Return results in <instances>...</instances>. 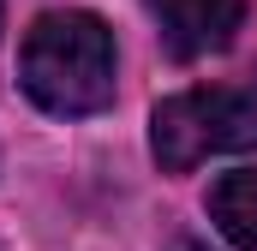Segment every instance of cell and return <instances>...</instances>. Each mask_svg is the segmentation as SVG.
<instances>
[{"label": "cell", "instance_id": "1", "mask_svg": "<svg viewBox=\"0 0 257 251\" xmlns=\"http://www.w3.org/2000/svg\"><path fill=\"white\" fill-rule=\"evenodd\" d=\"M18 78L48 114H96L114 102V30L96 12H48L24 36Z\"/></svg>", "mask_w": 257, "mask_h": 251}, {"label": "cell", "instance_id": "2", "mask_svg": "<svg viewBox=\"0 0 257 251\" xmlns=\"http://www.w3.org/2000/svg\"><path fill=\"white\" fill-rule=\"evenodd\" d=\"M150 144L156 162L174 174L227 150H257V72H245L239 84H203L168 96L150 120Z\"/></svg>", "mask_w": 257, "mask_h": 251}, {"label": "cell", "instance_id": "3", "mask_svg": "<svg viewBox=\"0 0 257 251\" xmlns=\"http://www.w3.org/2000/svg\"><path fill=\"white\" fill-rule=\"evenodd\" d=\"M144 6H150V18L162 30V48L174 60L215 54L239 30V0H144Z\"/></svg>", "mask_w": 257, "mask_h": 251}, {"label": "cell", "instance_id": "4", "mask_svg": "<svg viewBox=\"0 0 257 251\" xmlns=\"http://www.w3.org/2000/svg\"><path fill=\"white\" fill-rule=\"evenodd\" d=\"M209 215L239 251H257V168H233L209 186Z\"/></svg>", "mask_w": 257, "mask_h": 251}, {"label": "cell", "instance_id": "5", "mask_svg": "<svg viewBox=\"0 0 257 251\" xmlns=\"http://www.w3.org/2000/svg\"><path fill=\"white\" fill-rule=\"evenodd\" d=\"M174 251H203V245H197V239H180V245H174Z\"/></svg>", "mask_w": 257, "mask_h": 251}]
</instances>
